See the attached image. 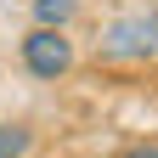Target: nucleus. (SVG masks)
Wrapping results in <instances>:
<instances>
[{
  "label": "nucleus",
  "instance_id": "obj_1",
  "mask_svg": "<svg viewBox=\"0 0 158 158\" xmlns=\"http://www.w3.org/2000/svg\"><path fill=\"white\" fill-rule=\"evenodd\" d=\"M102 56L107 62H147V56H158V11L118 17L102 34Z\"/></svg>",
  "mask_w": 158,
  "mask_h": 158
},
{
  "label": "nucleus",
  "instance_id": "obj_2",
  "mask_svg": "<svg viewBox=\"0 0 158 158\" xmlns=\"http://www.w3.org/2000/svg\"><path fill=\"white\" fill-rule=\"evenodd\" d=\"M23 68L34 79H62L73 68V45L62 40V28H51V23H40L28 40H23Z\"/></svg>",
  "mask_w": 158,
  "mask_h": 158
},
{
  "label": "nucleus",
  "instance_id": "obj_3",
  "mask_svg": "<svg viewBox=\"0 0 158 158\" xmlns=\"http://www.w3.org/2000/svg\"><path fill=\"white\" fill-rule=\"evenodd\" d=\"M34 147V130L28 124H0V158H23Z\"/></svg>",
  "mask_w": 158,
  "mask_h": 158
},
{
  "label": "nucleus",
  "instance_id": "obj_4",
  "mask_svg": "<svg viewBox=\"0 0 158 158\" xmlns=\"http://www.w3.org/2000/svg\"><path fill=\"white\" fill-rule=\"evenodd\" d=\"M34 17L51 23V28H62L68 17H73V0H34Z\"/></svg>",
  "mask_w": 158,
  "mask_h": 158
},
{
  "label": "nucleus",
  "instance_id": "obj_5",
  "mask_svg": "<svg viewBox=\"0 0 158 158\" xmlns=\"http://www.w3.org/2000/svg\"><path fill=\"white\" fill-rule=\"evenodd\" d=\"M124 158H158V147H130Z\"/></svg>",
  "mask_w": 158,
  "mask_h": 158
}]
</instances>
